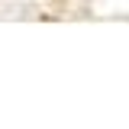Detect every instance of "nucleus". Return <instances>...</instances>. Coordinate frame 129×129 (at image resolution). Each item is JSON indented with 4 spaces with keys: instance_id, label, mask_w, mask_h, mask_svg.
<instances>
[]
</instances>
